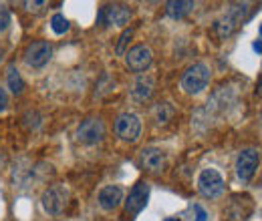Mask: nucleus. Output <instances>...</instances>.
<instances>
[{"instance_id": "obj_1", "label": "nucleus", "mask_w": 262, "mask_h": 221, "mask_svg": "<svg viewBox=\"0 0 262 221\" xmlns=\"http://www.w3.org/2000/svg\"><path fill=\"white\" fill-rule=\"evenodd\" d=\"M208 83H210V68L204 63L188 66L186 72L182 75V81H180L184 93H188V95H200L208 87Z\"/></svg>"}, {"instance_id": "obj_2", "label": "nucleus", "mask_w": 262, "mask_h": 221, "mask_svg": "<svg viewBox=\"0 0 262 221\" xmlns=\"http://www.w3.org/2000/svg\"><path fill=\"white\" fill-rule=\"evenodd\" d=\"M69 189L65 185H51L49 189H45L42 197H40V203H42V209L53 215V217H59L69 205Z\"/></svg>"}, {"instance_id": "obj_3", "label": "nucleus", "mask_w": 262, "mask_h": 221, "mask_svg": "<svg viewBox=\"0 0 262 221\" xmlns=\"http://www.w3.org/2000/svg\"><path fill=\"white\" fill-rule=\"evenodd\" d=\"M226 189V183L222 179V175L216 169H204L198 177V191L208 197V199H216L220 197Z\"/></svg>"}, {"instance_id": "obj_4", "label": "nucleus", "mask_w": 262, "mask_h": 221, "mask_svg": "<svg viewBox=\"0 0 262 221\" xmlns=\"http://www.w3.org/2000/svg\"><path fill=\"white\" fill-rule=\"evenodd\" d=\"M115 133L121 141L125 143H135L141 135V121L133 113H121L115 119Z\"/></svg>"}, {"instance_id": "obj_5", "label": "nucleus", "mask_w": 262, "mask_h": 221, "mask_svg": "<svg viewBox=\"0 0 262 221\" xmlns=\"http://www.w3.org/2000/svg\"><path fill=\"white\" fill-rule=\"evenodd\" d=\"M260 165V151L256 149H244L236 159V175L240 181H250Z\"/></svg>"}, {"instance_id": "obj_6", "label": "nucleus", "mask_w": 262, "mask_h": 221, "mask_svg": "<svg viewBox=\"0 0 262 221\" xmlns=\"http://www.w3.org/2000/svg\"><path fill=\"white\" fill-rule=\"evenodd\" d=\"M103 137H105V123L95 117L83 121L77 129V141L83 145H97L103 141Z\"/></svg>"}, {"instance_id": "obj_7", "label": "nucleus", "mask_w": 262, "mask_h": 221, "mask_svg": "<svg viewBox=\"0 0 262 221\" xmlns=\"http://www.w3.org/2000/svg\"><path fill=\"white\" fill-rule=\"evenodd\" d=\"M53 57V46L49 40H34L25 51V63L33 68H40L51 61Z\"/></svg>"}, {"instance_id": "obj_8", "label": "nucleus", "mask_w": 262, "mask_h": 221, "mask_svg": "<svg viewBox=\"0 0 262 221\" xmlns=\"http://www.w3.org/2000/svg\"><path fill=\"white\" fill-rule=\"evenodd\" d=\"M151 61H154V53H151V48L145 46V44L133 46V48L127 51V55H125V63H127V66H129L133 72H143V70H147V68L151 66Z\"/></svg>"}, {"instance_id": "obj_9", "label": "nucleus", "mask_w": 262, "mask_h": 221, "mask_svg": "<svg viewBox=\"0 0 262 221\" xmlns=\"http://www.w3.org/2000/svg\"><path fill=\"white\" fill-rule=\"evenodd\" d=\"M129 20L131 10L129 6H123V4H109V6H103L99 12V22H105V24L125 27Z\"/></svg>"}, {"instance_id": "obj_10", "label": "nucleus", "mask_w": 262, "mask_h": 221, "mask_svg": "<svg viewBox=\"0 0 262 221\" xmlns=\"http://www.w3.org/2000/svg\"><path fill=\"white\" fill-rule=\"evenodd\" d=\"M147 199H149V183L145 181H139L133 185V189L127 195V201H125V209L129 215H137L143 211V207L147 205Z\"/></svg>"}, {"instance_id": "obj_11", "label": "nucleus", "mask_w": 262, "mask_h": 221, "mask_svg": "<svg viewBox=\"0 0 262 221\" xmlns=\"http://www.w3.org/2000/svg\"><path fill=\"white\" fill-rule=\"evenodd\" d=\"M97 201H99V205H101V209L113 211V209H117V207L121 205V201H123V189H121L119 185H105L103 189L99 191Z\"/></svg>"}, {"instance_id": "obj_12", "label": "nucleus", "mask_w": 262, "mask_h": 221, "mask_svg": "<svg viewBox=\"0 0 262 221\" xmlns=\"http://www.w3.org/2000/svg\"><path fill=\"white\" fill-rule=\"evenodd\" d=\"M141 165L149 173H160L165 167V153L158 147H147L141 151Z\"/></svg>"}, {"instance_id": "obj_13", "label": "nucleus", "mask_w": 262, "mask_h": 221, "mask_svg": "<svg viewBox=\"0 0 262 221\" xmlns=\"http://www.w3.org/2000/svg\"><path fill=\"white\" fill-rule=\"evenodd\" d=\"M131 95H133V99H135L137 103L147 101L149 96L154 95V79H151V77H139V79L135 81V85H133Z\"/></svg>"}, {"instance_id": "obj_14", "label": "nucleus", "mask_w": 262, "mask_h": 221, "mask_svg": "<svg viewBox=\"0 0 262 221\" xmlns=\"http://www.w3.org/2000/svg\"><path fill=\"white\" fill-rule=\"evenodd\" d=\"M196 8L194 2H188V0H169L165 4V12L171 16V18H184L186 14H190L192 10Z\"/></svg>"}, {"instance_id": "obj_15", "label": "nucleus", "mask_w": 262, "mask_h": 221, "mask_svg": "<svg viewBox=\"0 0 262 221\" xmlns=\"http://www.w3.org/2000/svg\"><path fill=\"white\" fill-rule=\"evenodd\" d=\"M6 83H8V89L14 95H20L25 91V81H23V77H20V72H18V68L14 64H10L6 68Z\"/></svg>"}, {"instance_id": "obj_16", "label": "nucleus", "mask_w": 262, "mask_h": 221, "mask_svg": "<svg viewBox=\"0 0 262 221\" xmlns=\"http://www.w3.org/2000/svg\"><path fill=\"white\" fill-rule=\"evenodd\" d=\"M173 115H176V111H173V107H171L169 103H160V105L156 107V119H158L160 123L171 121Z\"/></svg>"}, {"instance_id": "obj_17", "label": "nucleus", "mask_w": 262, "mask_h": 221, "mask_svg": "<svg viewBox=\"0 0 262 221\" xmlns=\"http://www.w3.org/2000/svg\"><path fill=\"white\" fill-rule=\"evenodd\" d=\"M51 29H53L55 34H65L69 31V20H67L63 14H55L51 18Z\"/></svg>"}, {"instance_id": "obj_18", "label": "nucleus", "mask_w": 262, "mask_h": 221, "mask_svg": "<svg viewBox=\"0 0 262 221\" xmlns=\"http://www.w3.org/2000/svg\"><path fill=\"white\" fill-rule=\"evenodd\" d=\"M131 36H133V29H125V31L121 32L119 42H117V46H115V53H117L119 57L125 53V46H127V42L131 40Z\"/></svg>"}, {"instance_id": "obj_19", "label": "nucleus", "mask_w": 262, "mask_h": 221, "mask_svg": "<svg viewBox=\"0 0 262 221\" xmlns=\"http://www.w3.org/2000/svg\"><path fill=\"white\" fill-rule=\"evenodd\" d=\"M194 211H196V221H208V213L204 211L202 205H194Z\"/></svg>"}, {"instance_id": "obj_20", "label": "nucleus", "mask_w": 262, "mask_h": 221, "mask_svg": "<svg viewBox=\"0 0 262 221\" xmlns=\"http://www.w3.org/2000/svg\"><path fill=\"white\" fill-rule=\"evenodd\" d=\"M6 107H8V95H6V91L0 87V113L6 111Z\"/></svg>"}, {"instance_id": "obj_21", "label": "nucleus", "mask_w": 262, "mask_h": 221, "mask_svg": "<svg viewBox=\"0 0 262 221\" xmlns=\"http://www.w3.org/2000/svg\"><path fill=\"white\" fill-rule=\"evenodd\" d=\"M25 6H27V8H31V10H36V8H38V6H45V2H25Z\"/></svg>"}, {"instance_id": "obj_22", "label": "nucleus", "mask_w": 262, "mask_h": 221, "mask_svg": "<svg viewBox=\"0 0 262 221\" xmlns=\"http://www.w3.org/2000/svg\"><path fill=\"white\" fill-rule=\"evenodd\" d=\"M256 95L262 99V75H260V79H258V83H256Z\"/></svg>"}, {"instance_id": "obj_23", "label": "nucleus", "mask_w": 262, "mask_h": 221, "mask_svg": "<svg viewBox=\"0 0 262 221\" xmlns=\"http://www.w3.org/2000/svg\"><path fill=\"white\" fill-rule=\"evenodd\" d=\"M254 51L262 53V40H256V42H254Z\"/></svg>"}, {"instance_id": "obj_24", "label": "nucleus", "mask_w": 262, "mask_h": 221, "mask_svg": "<svg viewBox=\"0 0 262 221\" xmlns=\"http://www.w3.org/2000/svg\"><path fill=\"white\" fill-rule=\"evenodd\" d=\"M2 165H4V155L0 153V167H2Z\"/></svg>"}, {"instance_id": "obj_25", "label": "nucleus", "mask_w": 262, "mask_h": 221, "mask_svg": "<svg viewBox=\"0 0 262 221\" xmlns=\"http://www.w3.org/2000/svg\"><path fill=\"white\" fill-rule=\"evenodd\" d=\"M0 61H2V46H0Z\"/></svg>"}, {"instance_id": "obj_26", "label": "nucleus", "mask_w": 262, "mask_h": 221, "mask_svg": "<svg viewBox=\"0 0 262 221\" xmlns=\"http://www.w3.org/2000/svg\"><path fill=\"white\" fill-rule=\"evenodd\" d=\"M165 221H180V219H165Z\"/></svg>"}, {"instance_id": "obj_27", "label": "nucleus", "mask_w": 262, "mask_h": 221, "mask_svg": "<svg viewBox=\"0 0 262 221\" xmlns=\"http://www.w3.org/2000/svg\"><path fill=\"white\" fill-rule=\"evenodd\" d=\"M260 34H262V24H260Z\"/></svg>"}, {"instance_id": "obj_28", "label": "nucleus", "mask_w": 262, "mask_h": 221, "mask_svg": "<svg viewBox=\"0 0 262 221\" xmlns=\"http://www.w3.org/2000/svg\"><path fill=\"white\" fill-rule=\"evenodd\" d=\"M260 121H262V113H260Z\"/></svg>"}]
</instances>
